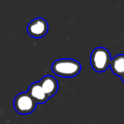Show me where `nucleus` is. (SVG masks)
I'll return each instance as SVG.
<instances>
[{"instance_id": "1", "label": "nucleus", "mask_w": 124, "mask_h": 124, "mask_svg": "<svg viewBox=\"0 0 124 124\" xmlns=\"http://www.w3.org/2000/svg\"><path fill=\"white\" fill-rule=\"evenodd\" d=\"M52 70L56 75L62 78H73L81 71V64L78 61L70 58L56 60L52 65Z\"/></svg>"}, {"instance_id": "2", "label": "nucleus", "mask_w": 124, "mask_h": 124, "mask_svg": "<svg viewBox=\"0 0 124 124\" xmlns=\"http://www.w3.org/2000/svg\"><path fill=\"white\" fill-rule=\"evenodd\" d=\"M111 54L104 47H97L92 52L90 56V63L93 69L96 72H105L110 67Z\"/></svg>"}, {"instance_id": "3", "label": "nucleus", "mask_w": 124, "mask_h": 124, "mask_svg": "<svg viewBox=\"0 0 124 124\" xmlns=\"http://www.w3.org/2000/svg\"><path fill=\"white\" fill-rule=\"evenodd\" d=\"M36 106L37 104L31 98L28 92H24L17 95L14 101V106L15 111L20 114H31L36 110Z\"/></svg>"}, {"instance_id": "4", "label": "nucleus", "mask_w": 124, "mask_h": 124, "mask_svg": "<svg viewBox=\"0 0 124 124\" xmlns=\"http://www.w3.org/2000/svg\"><path fill=\"white\" fill-rule=\"evenodd\" d=\"M48 24L43 18H36L30 22L27 26V32L34 38H41L47 33Z\"/></svg>"}, {"instance_id": "5", "label": "nucleus", "mask_w": 124, "mask_h": 124, "mask_svg": "<svg viewBox=\"0 0 124 124\" xmlns=\"http://www.w3.org/2000/svg\"><path fill=\"white\" fill-rule=\"evenodd\" d=\"M39 85L49 98L53 96L58 90L57 80L51 75H46L43 77L39 81Z\"/></svg>"}, {"instance_id": "6", "label": "nucleus", "mask_w": 124, "mask_h": 124, "mask_svg": "<svg viewBox=\"0 0 124 124\" xmlns=\"http://www.w3.org/2000/svg\"><path fill=\"white\" fill-rule=\"evenodd\" d=\"M27 92L36 104H44L49 99V97L46 95L44 90L39 85V82L31 84Z\"/></svg>"}, {"instance_id": "7", "label": "nucleus", "mask_w": 124, "mask_h": 124, "mask_svg": "<svg viewBox=\"0 0 124 124\" xmlns=\"http://www.w3.org/2000/svg\"><path fill=\"white\" fill-rule=\"evenodd\" d=\"M110 67L112 71V73L116 76L121 77L124 73V55L116 56L111 60L110 62Z\"/></svg>"}, {"instance_id": "8", "label": "nucleus", "mask_w": 124, "mask_h": 124, "mask_svg": "<svg viewBox=\"0 0 124 124\" xmlns=\"http://www.w3.org/2000/svg\"><path fill=\"white\" fill-rule=\"evenodd\" d=\"M121 78H122V79H123V83H124V73H123V74L121 76Z\"/></svg>"}]
</instances>
